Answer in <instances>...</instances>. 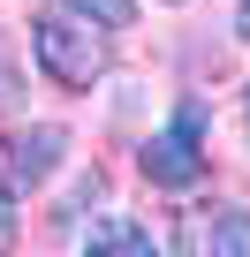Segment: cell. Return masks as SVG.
<instances>
[{
    "label": "cell",
    "mask_w": 250,
    "mask_h": 257,
    "mask_svg": "<svg viewBox=\"0 0 250 257\" xmlns=\"http://www.w3.org/2000/svg\"><path fill=\"white\" fill-rule=\"evenodd\" d=\"M68 152V128H23V137H8V144H0V182H8V189H31V182H46L53 174V159Z\"/></svg>",
    "instance_id": "cell-4"
},
{
    "label": "cell",
    "mask_w": 250,
    "mask_h": 257,
    "mask_svg": "<svg viewBox=\"0 0 250 257\" xmlns=\"http://www.w3.org/2000/svg\"><path fill=\"white\" fill-rule=\"evenodd\" d=\"M235 31H242V46H250V0H242V8H235Z\"/></svg>",
    "instance_id": "cell-8"
},
{
    "label": "cell",
    "mask_w": 250,
    "mask_h": 257,
    "mask_svg": "<svg viewBox=\"0 0 250 257\" xmlns=\"http://www.w3.org/2000/svg\"><path fill=\"white\" fill-rule=\"evenodd\" d=\"M84 257H159V242H152L137 219H99L91 242H84Z\"/></svg>",
    "instance_id": "cell-5"
},
{
    "label": "cell",
    "mask_w": 250,
    "mask_h": 257,
    "mask_svg": "<svg viewBox=\"0 0 250 257\" xmlns=\"http://www.w3.org/2000/svg\"><path fill=\"white\" fill-rule=\"evenodd\" d=\"M242 113H250V106H242Z\"/></svg>",
    "instance_id": "cell-10"
},
{
    "label": "cell",
    "mask_w": 250,
    "mask_h": 257,
    "mask_svg": "<svg viewBox=\"0 0 250 257\" xmlns=\"http://www.w3.org/2000/svg\"><path fill=\"white\" fill-rule=\"evenodd\" d=\"M175 257H250V212L242 204H190L175 219Z\"/></svg>",
    "instance_id": "cell-3"
},
{
    "label": "cell",
    "mask_w": 250,
    "mask_h": 257,
    "mask_svg": "<svg viewBox=\"0 0 250 257\" xmlns=\"http://www.w3.org/2000/svg\"><path fill=\"white\" fill-rule=\"evenodd\" d=\"M197 174H205V106L190 98L159 137L144 144V182L152 189H190Z\"/></svg>",
    "instance_id": "cell-2"
},
{
    "label": "cell",
    "mask_w": 250,
    "mask_h": 257,
    "mask_svg": "<svg viewBox=\"0 0 250 257\" xmlns=\"http://www.w3.org/2000/svg\"><path fill=\"white\" fill-rule=\"evenodd\" d=\"M0 98H8V76H0Z\"/></svg>",
    "instance_id": "cell-9"
},
{
    "label": "cell",
    "mask_w": 250,
    "mask_h": 257,
    "mask_svg": "<svg viewBox=\"0 0 250 257\" xmlns=\"http://www.w3.org/2000/svg\"><path fill=\"white\" fill-rule=\"evenodd\" d=\"M16 242V197H8V182H0V249Z\"/></svg>",
    "instance_id": "cell-7"
},
{
    "label": "cell",
    "mask_w": 250,
    "mask_h": 257,
    "mask_svg": "<svg viewBox=\"0 0 250 257\" xmlns=\"http://www.w3.org/2000/svg\"><path fill=\"white\" fill-rule=\"evenodd\" d=\"M31 53L61 91H91L106 76V38H91V23L76 8H38L31 16Z\"/></svg>",
    "instance_id": "cell-1"
},
{
    "label": "cell",
    "mask_w": 250,
    "mask_h": 257,
    "mask_svg": "<svg viewBox=\"0 0 250 257\" xmlns=\"http://www.w3.org/2000/svg\"><path fill=\"white\" fill-rule=\"evenodd\" d=\"M68 8H76L91 31H121V23L137 16V0H68Z\"/></svg>",
    "instance_id": "cell-6"
}]
</instances>
